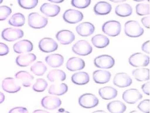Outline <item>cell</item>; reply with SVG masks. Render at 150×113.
Instances as JSON below:
<instances>
[{"label":"cell","instance_id":"43","mask_svg":"<svg viewBox=\"0 0 150 113\" xmlns=\"http://www.w3.org/2000/svg\"><path fill=\"white\" fill-rule=\"evenodd\" d=\"M141 48H142V50L144 52H146L148 54H150V52H149V41L148 40L146 42H144L142 45Z\"/></svg>","mask_w":150,"mask_h":113},{"label":"cell","instance_id":"8","mask_svg":"<svg viewBox=\"0 0 150 113\" xmlns=\"http://www.w3.org/2000/svg\"><path fill=\"white\" fill-rule=\"evenodd\" d=\"M94 64L97 68L108 69L114 65L115 60L109 55H101L94 58Z\"/></svg>","mask_w":150,"mask_h":113},{"label":"cell","instance_id":"28","mask_svg":"<svg viewBox=\"0 0 150 113\" xmlns=\"http://www.w3.org/2000/svg\"><path fill=\"white\" fill-rule=\"evenodd\" d=\"M93 45L98 48H103L108 46L110 43L109 38L103 34H97L92 37Z\"/></svg>","mask_w":150,"mask_h":113},{"label":"cell","instance_id":"29","mask_svg":"<svg viewBox=\"0 0 150 113\" xmlns=\"http://www.w3.org/2000/svg\"><path fill=\"white\" fill-rule=\"evenodd\" d=\"M115 14L120 16L125 17L129 16L132 13V8L130 5L123 3L117 5L115 8Z\"/></svg>","mask_w":150,"mask_h":113},{"label":"cell","instance_id":"19","mask_svg":"<svg viewBox=\"0 0 150 113\" xmlns=\"http://www.w3.org/2000/svg\"><path fill=\"white\" fill-rule=\"evenodd\" d=\"M76 32L82 36H87L91 35L95 30L94 25L89 22H84L79 24L76 28Z\"/></svg>","mask_w":150,"mask_h":113},{"label":"cell","instance_id":"16","mask_svg":"<svg viewBox=\"0 0 150 113\" xmlns=\"http://www.w3.org/2000/svg\"><path fill=\"white\" fill-rule=\"evenodd\" d=\"M2 88L4 91L9 93L17 92L21 89V86L11 77L5 78L2 81Z\"/></svg>","mask_w":150,"mask_h":113},{"label":"cell","instance_id":"37","mask_svg":"<svg viewBox=\"0 0 150 113\" xmlns=\"http://www.w3.org/2000/svg\"><path fill=\"white\" fill-rule=\"evenodd\" d=\"M18 3L24 9H32L38 5V0H18Z\"/></svg>","mask_w":150,"mask_h":113},{"label":"cell","instance_id":"27","mask_svg":"<svg viewBox=\"0 0 150 113\" xmlns=\"http://www.w3.org/2000/svg\"><path fill=\"white\" fill-rule=\"evenodd\" d=\"M107 108L110 113H123L125 111L127 107L122 102L115 100L110 102L107 105Z\"/></svg>","mask_w":150,"mask_h":113},{"label":"cell","instance_id":"26","mask_svg":"<svg viewBox=\"0 0 150 113\" xmlns=\"http://www.w3.org/2000/svg\"><path fill=\"white\" fill-rule=\"evenodd\" d=\"M16 79L22 82V84L25 87H29L31 85L32 81L34 77L32 75L25 71H20L16 72L15 75Z\"/></svg>","mask_w":150,"mask_h":113},{"label":"cell","instance_id":"6","mask_svg":"<svg viewBox=\"0 0 150 113\" xmlns=\"http://www.w3.org/2000/svg\"><path fill=\"white\" fill-rule=\"evenodd\" d=\"M128 62L131 66L134 67H145L149 63V57L143 53L136 52L129 57Z\"/></svg>","mask_w":150,"mask_h":113},{"label":"cell","instance_id":"38","mask_svg":"<svg viewBox=\"0 0 150 113\" xmlns=\"http://www.w3.org/2000/svg\"><path fill=\"white\" fill-rule=\"evenodd\" d=\"M12 9L6 5L0 6V21L5 20L11 14Z\"/></svg>","mask_w":150,"mask_h":113},{"label":"cell","instance_id":"23","mask_svg":"<svg viewBox=\"0 0 150 113\" xmlns=\"http://www.w3.org/2000/svg\"><path fill=\"white\" fill-rule=\"evenodd\" d=\"M45 61L49 66L57 68L62 65L64 62V58L61 54H52L46 56Z\"/></svg>","mask_w":150,"mask_h":113},{"label":"cell","instance_id":"52","mask_svg":"<svg viewBox=\"0 0 150 113\" xmlns=\"http://www.w3.org/2000/svg\"><path fill=\"white\" fill-rule=\"evenodd\" d=\"M3 2V0H0V4H1Z\"/></svg>","mask_w":150,"mask_h":113},{"label":"cell","instance_id":"2","mask_svg":"<svg viewBox=\"0 0 150 113\" xmlns=\"http://www.w3.org/2000/svg\"><path fill=\"white\" fill-rule=\"evenodd\" d=\"M48 22L47 18L37 12H31L28 16V23L29 26L34 29H40L45 27Z\"/></svg>","mask_w":150,"mask_h":113},{"label":"cell","instance_id":"46","mask_svg":"<svg viewBox=\"0 0 150 113\" xmlns=\"http://www.w3.org/2000/svg\"><path fill=\"white\" fill-rule=\"evenodd\" d=\"M32 113H49L47 111L43 110V109H36L34 111H33Z\"/></svg>","mask_w":150,"mask_h":113},{"label":"cell","instance_id":"3","mask_svg":"<svg viewBox=\"0 0 150 113\" xmlns=\"http://www.w3.org/2000/svg\"><path fill=\"white\" fill-rule=\"evenodd\" d=\"M121 28L120 22L115 20H110L103 24L102 25V31L109 36H115L120 34Z\"/></svg>","mask_w":150,"mask_h":113},{"label":"cell","instance_id":"34","mask_svg":"<svg viewBox=\"0 0 150 113\" xmlns=\"http://www.w3.org/2000/svg\"><path fill=\"white\" fill-rule=\"evenodd\" d=\"M47 67L42 62L37 61L30 67V71L36 75H43L47 71Z\"/></svg>","mask_w":150,"mask_h":113},{"label":"cell","instance_id":"12","mask_svg":"<svg viewBox=\"0 0 150 113\" xmlns=\"http://www.w3.org/2000/svg\"><path fill=\"white\" fill-rule=\"evenodd\" d=\"M132 80L130 76L125 72L117 73L113 79V84L120 88L129 87L131 85Z\"/></svg>","mask_w":150,"mask_h":113},{"label":"cell","instance_id":"30","mask_svg":"<svg viewBox=\"0 0 150 113\" xmlns=\"http://www.w3.org/2000/svg\"><path fill=\"white\" fill-rule=\"evenodd\" d=\"M68 90V86L65 83H60L58 84L51 85L48 89L50 94L54 95H62L64 94Z\"/></svg>","mask_w":150,"mask_h":113},{"label":"cell","instance_id":"5","mask_svg":"<svg viewBox=\"0 0 150 113\" xmlns=\"http://www.w3.org/2000/svg\"><path fill=\"white\" fill-rule=\"evenodd\" d=\"M78 102L79 104L84 108H91L97 106L99 100L94 94L86 93L80 96Z\"/></svg>","mask_w":150,"mask_h":113},{"label":"cell","instance_id":"31","mask_svg":"<svg viewBox=\"0 0 150 113\" xmlns=\"http://www.w3.org/2000/svg\"><path fill=\"white\" fill-rule=\"evenodd\" d=\"M47 78L50 82L64 81L66 78V73L61 69H53L47 74Z\"/></svg>","mask_w":150,"mask_h":113},{"label":"cell","instance_id":"45","mask_svg":"<svg viewBox=\"0 0 150 113\" xmlns=\"http://www.w3.org/2000/svg\"><path fill=\"white\" fill-rule=\"evenodd\" d=\"M149 82L148 81L147 82L144 84L141 87L143 92L147 95H149Z\"/></svg>","mask_w":150,"mask_h":113},{"label":"cell","instance_id":"35","mask_svg":"<svg viewBox=\"0 0 150 113\" xmlns=\"http://www.w3.org/2000/svg\"><path fill=\"white\" fill-rule=\"evenodd\" d=\"M47 87V81L43 78H38L32 86V89L36 92H43Z\"/></svg>","mask_w":150,"mask_h":113},{"label":"cell","instance_id":"4","mask_svg":"<svg viewBox=\"0 0 150 113\" xmlns=\"http://www.w3.org/2000/svg\"><path fill=\"white\" fill-rule=\"evenodd\" d=\"M72 51L77 55L86 56L91 53L93 48L88 42L81 39L78 41L73 45Z\"/></svg>","mask_w":150,"mask_h":113},{"label":"cell","instance_id":"33","mask_svg":"<svg viewBox=\"0 0 150 113\" xmlns=\"http://www.w3.org/2000/svg\"><path fill=\"white\" fill-rule=\"evenodd\" d=\"M25 17L22 13L18 12L13 14L9 18L8 23L13 26H22L25 24Z\"/></svg>","mask_w":150,"mask_h":113},{"label":"cell","instance_id":"51","mask_svg":"<svg viewBox=\"0 0 150 113\" xmlns=\"http://www.w3.org/2000/svg\"><path fill=\"white\" fill-rule=\"evenodd\" d=\"M129 113H141L139 111H136V110H134V111H130Z\"/></svg>","mask_w":150,"mask_h":113},{"label":"cell","instance_id":"32","mask_svg":"<svg viewBox=\"0 0 150 113\" xmlns=\"http://www.w3.org/2000/svg\"><path fill=\"white\" fill-rule=\"evenodd\" d=\"M132 75L138 81H147L149 79V69L148 68H137L132 71Z\"/></svg>","mask_w":150,"mask_h":113},{"label":"cell","instance_id":"24","mask_svg":"<svg viewBox=\"0 0 150 113\" xmlns=\"http://www.w3.org/2000/svg\"><path fill=\"white\" fill-rule=\"evenodd\" d=\"M98 94L103 99L109 100L115 98L118 94V91L112 87L106 86L100 88Z\"/></svg>","mask_w":150,"mask_h":113},{"label":"cell","instance_id":"50","mask_svg":"<svg viewBox=\"0 0 150 113\" xmlns=\"http://www.w3.org/2000/svg\"><path fill=\"white\" fill-rule=\"evenodd\" d=\"M92 113H107V112L103 110H97L93 112Z\"/></svg>","mask_w":150,"mask_h":113},{"label":"cell","instance_id":"42","mask_svg":"<svg viewBox=\"0 0 150 113\" xmlns=\"http://www.w3.org/2000/svg\"><path fill=\"white\" fill-rule=\"evenodd\" d=\"M9 52L8 46L2 42H0V56H4L8 54Z\"/></svg>","mask_w":150,"mask_h":113},{"label":"cell","instance_id":"1","mask_svg":"<svg viewBox=\"0 0 150 113\" xmlns=\"http://www.w3.org/2000/svg\"><path fill=\"white\" fill-rule=\"evenodd\" d=\"M144 31V29L137 21L129 20L124 24L125 34L129 37L140 36L143 34Z\"/></svg>","mask_w":150,"mask_h":113},{"label":"cell","instance_id":"41","mask_svg":"<svg viewBox=\"0 0 150 113\" xmlns=\"http://www.w3.org/2000/svg\"><path fill=\"white\" fill-rule=\"evenodd\" d=\"M8 113H29V112L25 107H16L11 109Z\"/></svg>","mask_w":150,"mask_h":113},{"label":"cell","instance_id":"9","mask_svg":"<svg viewBox=\"0 0 150 113\" xmlns=\"http://www.w3.org/2000/svg\"><path fill=\"white\" fill-rule=\"evenodd\" d=\"M63 18L64 21L69 24H76L83 19V14L80 11L68 9L64 12Z\"/></svg>","mask_w":150,"mask_h":113},{"label":"cell","instance_id":"25","mask_svg":"<svg viewBox=\"0 0 150 113\" xmlns=\"http://www.w3.org/2000/svg\"><path fill=\"white\" fill-rule=\"evenodd\" d=\"M71 79L74 84L82 85L87 84L90 81V76L86 72L79 71L73 74Z\"/></svg>","mask_w":150,"mask_h":113},{"label":"cell","instance_id":"48","mask_svg":"<svg viewBox=\"0 0 150 113\" xmlns=\"http://www.w3.org/2000/svg\"><path fill=\"white\" fill-rule=\"evenodd\" d=\"M50 2H53V3H56V4H58V3H61L62 2H63V0H49Z\"/></svg>","mask_w":150,"mask_h":113},{"label":"cell","instance_id":"14","mask_svg":"<svg viewBox=\"0 0 150 113\" xmlns=\"http://www.w3.org/2000/svg\"><path fill=\"white\" fill-rule=\"evenodd\" d=\"M57 40L63 45L71 44L75 39L74 33L68 29H62L59 31L56 34Z\"/></svg>","mask_w":150,"mask_h":113},{"label":"cell","instance_id":"11","mask_svg":"<svg viewBox=\"0 0 150 113\" xmlns=\"http://www.w3.org/2000/svg\"><path fill=\"white\" fill-rule=\"evenodd\" d=\"M142 98V94L137 89L135 88L127 89L122 94L123 100L125 102L130 104H135Z\"/></svg>","mask_w":150,"mask_h":113},{"label":"cell","instance_id":"22","mask_svg":"<svg viewBox=\"0 0 150 113\" xmlns=\"http://www.w3.org/2000/svg\"><path fill=\"white\" fill-rule=\"evenodd\" d=\"M112 9L110 3L106 1H99L97 2L93 8V11L96 15H104L109 14Z\"/></svg>","mask_w":150,"mask_h":113},{"label":"cell","instance_id":"44","mask_svg":"<svg viewBox=\"0 0 150 113\" xmlns=\"http://www.w3.org/2000/svg\"><path fill=\"white\" fill-rule=\"evenodd\" d=\"M149 19H150V16L149 15L143 17L141 19V22L142 24H143V25L144 26H145L146 28H149Z\"/></svg>","mask_w":150,"mask_h":113},{"label":"cell","instance_id":"17","mask_svg":"<svg viewBox=\"0 0 150 113\" xmlns=\"http://www.w3.org/2000/svg\"><path fill=\"white\" fill-rule=\"evenodd\" d=\"M40 11L47 16L53 17L59 14L60 11V7L56 4L44 3L40 6Z\"/></svg>","mask_w":150,"mask_h":113},{"label":"cell","instance_id":"15","mask_svg":"<svg viewBox=\"0 0 150 113\" xmlns=\"http://www.w3.org/2000/svg\"><path fill=\"white\" fill-rule=\"evenodd\" d=\"M33 49V45L32 42L28 39L21 40L13 45V49L14 52L18 54H22L31 52Z\"/></svg>","mask_w":150,"mask_h":113},{"label":"cell","instance_id":"21","mask_svg":"<svg viewBox=\"0 0 150 113\" xmlns=\"http://www.w3.org/2000/svg\"><path fill=\"white\" fill-rule=\"evenodd\" d=\"M36 59V56L33 53L22 54L18 55L15 59L16 64L19 67H27L31 63L35 61Z\"/></svg>","mask_w":150,"mask_h":113},{"label":"cell","instance_id":"7","mask_svg":"<svg viewBox=\"0 0 150 113\" xmlns=\"http://www.w3.org/2000/svg\"><path fill=\"white\" fill-rule=\"evenodd\" d=\"M24 32L22 30L19 28H5L1 32V37L7 41H14L21 38H22Z\"/></svg>","mask_w":150,"mask_h":113},{"label":"cell","instance_id":"39","mask_svg":"<svg viewBox=\"0 0 150 113\" xmlns=\"http://www.w3.org/2000/svg\"><path fill=\"white\" fill-rule=\"evenodd\" d=\"M91 0H72L71 4L72 6L78 8H85L90 5Z\"/></svg>","mask_w":150,"mask_h":113},{"label":"cell","instance_id":"36","mask_svg":"<svg viewBox=\"0 0 150 113\" xmlns=\"http://www.w3.org/2000/svg\"><path fill=\"white\" fill-rule=\"evenodd\" d=\"M136 13L140 16L149 15V5L144 3L138 4L135 6Z\"/></svg>","mask_w":150,"mask_h":113},{"label":"cell","instance_id":"47","mask_svg":"<svg viewBox=\"0 0 150 113\" xmlns=\"http://www.w3.org/2000/svg\"><path fill=\"white\" fill-rule=\"evenodd\" d=\"M5 100V95L0 91V104L3 102Z\"/></svg>","mask_w":150,"mask_h":113},{"label":"cell","instance_id":"40","mask_svg":"<svg viewBox=\"0 0 150 113\" xmlns=\"http://www.w3.org/2000/svg\"><path fill=\"white\" fill-rule=\"evenodd\" d=\"M138 108L144 113H149V99H144L138 105Z\"/></svg>","mask_w":150,"mask_h":113},{"label":"cell","instance_id":"20","mask_svg":"<svg viewBox=\"0 0 150 113\" xmlns=\"http://www.w3.org/2000/svg\"><path fill=\"white\" fill-rule=\"evenodd\" d=\"M111 78V73L108 71L98 69L93 73V79L96 83L105 84Z\"/></svg>","mask_w":150,"mask_h":113},{"label":"cell","instance_id":"18","mask_svg":"<svg viewBox=\"0 0 150 113\" xmlns=\"http://www.w3.org/2000/svg\"><path fill=\"white\" fill-rule=\"evenodd\" d=\"M85 67L84 61L78 57H71L66 62V68L70 71H75L83 69Z\"/></svg>","mask_w":150,"mask_h":113},{"label":"cell","instance_id":"10","mask_svg":"<svg viewBox=\"0 0 150 113\" xmlns=\"http://www.w3.org/2000/svg\"><path fill=\"white\" fill-rule=\"evenodd\" d=\"M39 48L43 52H51L56 51L58 48L57 43L52 38L45 37L39 42Z\"/></svg>","mask_w":150,"mask_h":113},{"label":"cell","instance_id":"13","mask_svg":"<svg viewBox=\"0 0 150 113\" xmlns=\"http://www.w3.org/2000/svg\"><path fill=\"white\" fill-rule=\"evenodd\" d=\"M62 104L61 99L55 96H46L41 100L42 106L47 109L53 110L59 108Z\"/></svg>","mask_w":150,"mask_h":113},{"label":"cell","instance_id":"49","mask_svg":"<svg viewBox=\"0 0 150 113\" xmlns=\"http://www.w3.org/2000/svg\"><path fill=\"white\" fill-rule=\"evenodd\" d=\"M56 113H70L69 111H65L64 109L63 108H61L60 109H59V111L56 112Z\"/></svg>","mask_w":150,"mask_h":113}]
</instances>
